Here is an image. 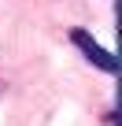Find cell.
Wrapping results in <instances>:
<instances>
[{
    "mask_svg": "<svg viewBox=\"0 0 122 126\" xmlns=\"http://www.w3.org/2000/svg\"><path fill=\"white\" fill-rule=\"evenodd\" d=\"M70 45H78V52L93 63L96 71H104V74H118V59H115V52H107L93 33H85V30H70Z\"/></svg>",
    "mask_w": 122,
    "mask_h": 126,
    "instance_id": "1",
    "label": "cell"
}]
</instances>
